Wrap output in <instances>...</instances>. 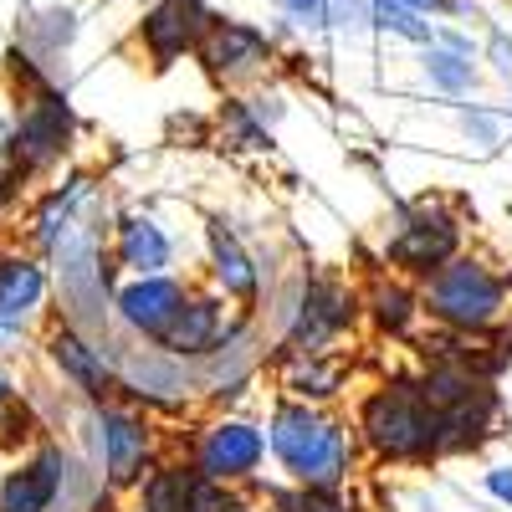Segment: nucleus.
<instances>
[{"instance_id":"obj_7","label":"nucleus","mask_w":512,"mask_h":512,"mask_svg":"<svg viewBox=\"0 0 512 512\" xmlns=\"http://www.w3.org/2000/svg\"><path fill=\"white\" fill-rule=\"evenodd\" d=\"M267 456V436L246 420H216L195 446V477L200 482H241L251 477Z\"/></svg>"},{"instance_id":"obj_14","label":"nucleus","mask_w":512,"mask_h":512,"mask_svg":"<svg viewBox=\"0 0 512 512\" xmlns=\"http://www.w3.org/2000/svg\"><path fill=\"white\" fill-rule=\"evenodd\" d=\"M67 482V456L62 451H36L31 461H21L16 472H6L0 482V512H52L57 492Z\"/></svg>"},{"instance_id":"obj_24","label":"nucleus","mask_w":512,"mask_h":512,"mask_svg":"<svg viewBox=\"0 0 512 512\" xmlns=\"http://www.w3.org/2000/svg\"><path fill=\"white\" fill-rule=\"evenodd\" d=\"M277 21L297 26V31H323L328 26V0H272Z\"/></svg>"},{"instance_id":"obj_4","label":"nucleus","mask_w":512,"mask_h":512,"mask_svg":"<svg viewBox=\"0 0 512 512\" xmlns=\"http://www.w3.org/2000/svg\"><path fill=\"white\" fill-rule=\"evenodd\" d=\"M282 318H287V344L297 354H323L333 338L354 323V292L313 277V282L297 287V303L282 308Z\"/></svg>"},{"instance_id":"obj_26","label":"nucleus","mask_w":512,"mask_h":512,"mask_svg":"<svg viewBox=\"0 0 512 512\" xmlns=\"http://www.w3.org/2000/svg\"><path fill=\"white\" fill-rule=\"evenodd\" d=\"M21 175L26 169L11 159V149H0V210H11V200L21 195Z\"/></svg>"},{"instance_id":"obj_23","label":"nucleus","mask_w":512,"mask_h":512,"mask_svg":"<svg viewBox=\"0 0 512 512\" xmlns=\"http://www.w3.org/2000/svg\"><path fill=\"white\" fill-rule=\"evenodd\" d=\"M277 512H354L338 492H323V487H287L272 497Z\"/></svg>"},{"instance_id":"obj_20","label":"nucleus","mask_w":512,"mask_h":512,"mask_svg":"<svg viewBox=\"0 0 512 512\" xmlns=\"http://www.w3.org/2000/svg\"><path fill=\"white\" fill-rule=\"evenodd\" d=\"M415 313H420V297H415L410 287H400V282H379V287L369 292V318H374L384 333H405V328L415 323Z\"/></svg>"},{"instance_id":"obj_12","label":"nucleus","mask_w":512,"mask_h":512,"mask_svg":"<svg viewBox=\"0 0 512 512\" xmlns=\"http://www.w3.org/2000/svg\"><path fill=\"white\" fill-rule=\"evenodd\" d=\"M185 297H190V287L180 277H164L159 272V277H134L113 297V308H118V318H123L128 333L159 338L169 323H175V313L185 308Z\"/></svg>"},{"instance_id":"obj_1","label":"nucleus","mask_w":512,"mask_h":512,"mask_svg":"<svg viewBox=\"0 0 512 512\" xmlns=\"http://www.w3.org/2000/svg\"><path fill=\"white\" fill-rule=\"evenodd\" d=\"M267 451L292 477V487H323L338 492L354 472V436L338 420H328L318 405L282 400L267 420Z\"/></svg>"},{"instance_id":"obj_29","label":"nucleus","mask_w":512,"mask_h":512,"mask_svg":"<svg viewBox=\"0 0 512 512\" xmlns=\"http://www.w3.org/2000/svg\"><path fill=\"white\" fill-rule=\"evenodd\" d=\"M6 405H16V390H11V379L0 374V410H6Z\"/></svg>"},{"instance_id":"obj_25","label":"nucleus","mask_w":512,"mask_h":512,"mask_svg":"<svg viewBox=\"0 0 512 512\" xmlns=\"http://www.w3.org/2000/svg\"><path fill=\"white\" fill-rule=\"evenodd\" d=\"M328 26L333 31H369L374 26V0H328Z\"/></svg>"},{"instance_id":"obj_8","label":"nucleus","mask_w":512,"mask_h":512,"mask_svg":"<svg viewBox=\"0 0 512 512\" xmlns=\"http://www.w3.org/2000/svg\"><path fill=\"white\" fill-rule=\"evenodd\" d=\"M98 425V456H103V472L113 487H128V482H139L144 477V466H149V420L134 415V410H118V405H98L93 415Z\"/></svg>"},{"instance_id":"obj_19","label":"nucleus","mask_w":512,"mask_h":512,"mask_svg":"<svg viewBox=\"0 0 512 512\" xmlns=\"http://www.w3.org/2000/svg\"><path fill=\"white\" fill-rule=\"evenodd\" d=\"M425 77H431L441 93L461 98V93L477 88V62L466 52H451V47H441V41H431V47H425Z\"/></svg>"},{"instance_id":"obj_10","label":"nucleus","mask_w":512,"mask_h":512,"mask_svg":"<svg viewBox=\"0 0 512 512\" xmlns=\"http://www.w3.org/2000/svg\"><path fill=\"white\" fill-rule=\"evenodd\" d=\"M461 246V231L451 216H441V210H415V216H405V226L390 236V262L400 272H420L431 277L436 267H446L451 256Z\"/></svg>"},{"instance_id":"obj_27","label":"nucleus","mask_w":512,"mask_h":512,"mask_svg":"<svg viewBox=\"0 0 512 512\" xmlns=\"http://www.w3.org/2000/svg\"><path fill=\"white\" fill-rule=\"evenodd\" d=\"M487 492H492L502 507H512V466H492V472H487Z\"/></svg>"},{"instance_id":"obj_3","label":"nucleus","mask_w":512,"mask_h":512,"mask_svg":"<svg viewBox=\"0 0 512 512\" xmlns=\"http://www.w3.org/2000/svg\"><path fill=\"white\" fill-rule=\"evenodd\" d=\"M420 313H431L451 333H482L507 313V277L492 272L482 256H451L425 277Z\"/></svg>"},{"instance_id":"obj_9","label":"nucleus","mask_w":512,"mask_h":512,"mask_svg":"<svg viewBox=\"0 0 512 512\" xmlns=\"http://www.w3.org/2000/svg\"><path fill=\"white\" fill-rule=\"evenodd\" d=\"M67 139H72V108H67V98L41 93V98L21 113V123H16L11 159H16L21 169H47V164H57V159L67 154Z\"/></svg>"},{"instance_id":"obj_18","label":"nucleus","mask_w":512,"mask_h":512,"mask_svg":"<svg viewBox=\"0 0 512 512\" xmlns=\"http://www.w3.org/2000/svg\"><path fill=\"white\" fill-rule=\"evenodd\" d=\"M195 472L185 466H159V472L144 477L139 487V512H190V497H195Z\"/></svg>"},{"instance_id":"obj_13","label":"nucleus","mask_w":512,"mask_h":512,"mask_svg":"<svg viewBox=\"0 0 512 512\" xmlns=\"http://www.w3.org/2000/svg\"><path fill=\"white\" fill-rule=\"evenodd\" d=\"M226 308L216 303V297H185V308L175 313V323H169L154 344L159 354L169 359H205V354H216L226 344Z\"/></svg>"},{"instance_id":"obj_11","label":"nucleus","mask_w":512,"mask_h":512,"mask_svg":"<svg viewBox=\"0 0 512 512\" xmlns=\"http://www.w3.org/2000/svg\"><path fill=\"white\" fill-rule=\"evenodd\" d=\"M47 349H52V364L62 369V379L72 384V390H82L88 400H98V405H103V400L118 390V369H113L108 349H103V344H93L88 333H77V323L52 328Z\"/></svg>"},{"instance_id":"obj_21","label":"nucleus","mask_w":512,"mask_h":512,"mask_svg":"<svg viewBox=\"0 0 512 512\" xmlns=\"http://www.w3.org/2000/svg\"><path fill=\"white\" fill-rule=\"evenodd\" d=\"M287 390H292V400H303V405L328 400L338 390V369L323 364V354H297L292 369H287Z\"/></svg>"},{"instance_id":"obj_16","label":"nucleus","mask_w":512,"mask_h":512,"mask_svg":"<svg viewBox=\"0 0 512 512\" xmlns=\"http://www.w3.org/2000/svg\"><path fill=\"white\" fill-rule=\"evenodd\" d=\"M113 256H118V267H128L134 277H159V272L169 267V256H175V246H169V236H164L159 221L128 216V221H118Z\"/></svg>"},{"instance_id":"obj_17","label":"nucleus","mask_w":512,"mask_h":512,"mask_svg":"<svg viewBox=\"0 0 512 512\" xmlns=\"http://www.w3.org/2000/svg\"><path fill=\"white\" fill-rule=\"evenodd\" d=\"M210 272H216V287L226 297H241V303H251V297L262 292V272H256L246 246L226 226H210Z\"/></svg>"},{"instance_id":"obj_2","label":"nucleus","mask_w":512,"mask_h":512,"mask_svg":"<svg viewBox=\"0 0 512 512\" xmlns=\"http://www.w3.org/2000/svg\"><path fill=\"white\" fill-rule=\"evenodd\" d=\"M359 436L384 461H431L446 451V420L420 395V384L395 379L379 384L359 405Z\"/></svg>"},{"instance_id":"obj_5","label":"nucleus","mask_w":512,"mask_h":512,"mask_svg":"<svg viewBox=\"0 0 512 512\" xmlns=\"http://www.w3.org/2000/svg\"><path fill=\"white\" fill-rule=\"evenodd\" d=\"M210 21H216L210 0H154L139 21V47L149 52L154 67H169V62L200 52Z\"/></svg>"},{"instance_id":"obj_28","label":"nucleus","mask_w":512,"mask_h":512,"mask_svg":"<svg viewBox=\"0 0 512 512\" xmlns=\"http://www.w3.org/2000/svg\"><path fill=\"white\" fill-rule=\"evenodd\" d=\"M395 6H405V11H420V16H436L446 0H395Z\"/></svg>"},{"instance_id":"obj_6","label":"nucleus","mask_w":512,"mask_h":512,"mask_svg":"<svg viewBox=\"0 0 512 512\" xmlns=\"http://www.w3.org/2000/svg\"><path fill=\"white\" fill-rule=\"evenodd\" d=\"M272 52H277V47H272V36L256 26V21L216 16L195 57L205 62V72L216 77V82H246V77H256V72L272 62Z\"/></svg>"},{"instance_id":"obj_22","label":"nucleus","mask_w":512,"mask_h":512,"mask_svg":"<svg viewBox=\"0 0 512 512\" xmlns=\"http://www.w3.org/2000/svg\"><path fill=\"white\" fill-rule=\"evenodd\" d=\"M374 26L400 36V41H410V47H431V41H436V21L420 16V11L395 6V0H374Z\"/></svg>"},{"instance_id":"obj_15","label":"nucleus","mask_w":512,"mask_h":512,"mask_svg":"<svg viewBox=\"0 0 512 512\" xmlns=\"http://www.w3.org/2000/svg\"><path fill=\"white\" fill-rule=\"evenodd\" d=\"M47 297V272L31 256H0V328L16 333Z\"/></svg>"}]
</instances>
